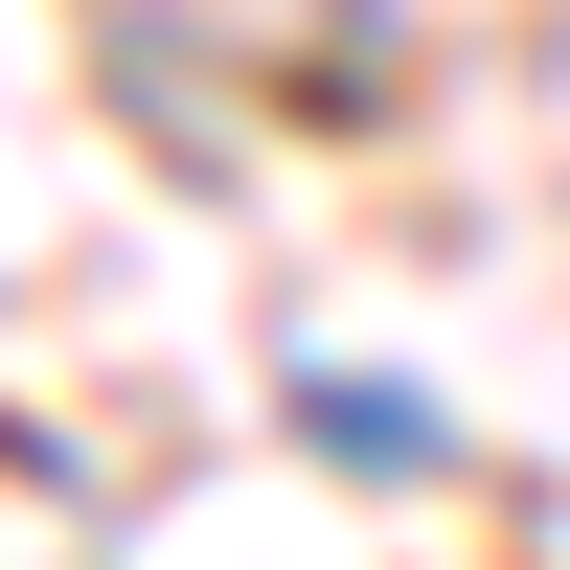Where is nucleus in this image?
<instances>
[{"label": "nucleus", "instance_id": "1", "mask_svg": "<svg viewBox=\"0 0 570 570\" xmlns=\"http://www.w3.org/2000/svg\"><path fill=\"white\" fill-rule=\"evenodd\" d=\"M320 434H343V456H389V480H411V456H434V411H389L365 365H320Z\"/></svg>", "mask_w": 570, "mask_h": 570}]
</instances>
